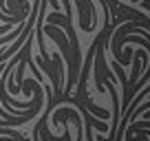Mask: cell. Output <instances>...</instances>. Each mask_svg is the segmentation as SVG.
Returning a JSON list of instances; mask_svg holds the SVG:
<instances>
[]
</instances>
